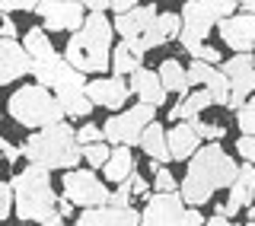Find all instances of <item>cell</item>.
Instances as JSON below:
<instances>
[{"instance_id": "obj_1", "label": "cell", "mask_w": 255, "mask_h": 226, "mask_svg": "<svg viewBox=\"0 0 255 226\" xmlns=\"http://www.w3.org/2000/svg\"><path fill=\"white\" fill-rule=\"evenodd\" d=\"M236 159L230 156L220 143H204L198 147V153L188 159V172L179 185V198L185 207H201L207 204L217 191L230 188L236 182Z\"/></svg>"}, {"instance_id": "obj_2", "label": "cell", "mask_w": 255, "mask_h": 226, "mask_svg": "<svg viewBox=\"0 0 255 226\" xmlns=\"http://www.w3.org/2000/svg\"><path fill=\"white\" fill-rule=\"evenodd\" d=\"M112 38H115V29L102 13H86L83 26H80L70 42L64 45L61 58L77 70V74H102L109 70L112 61Z\"/></svg>"}, {"instance_id": "obj_3", "label": "cell", "mask_w": 255, "mask_h": 226, "mask_svg": "<svg viewBox=\"0 0 255 226\" xmlns=\"http://www.w3.org/2000/svg\"><path fill=\"white\" fill-rule=\"evenodd\" d=\"M19 153L26 156L29 166H38V169H45V172H51V169H67L70 172V169H77V163L83 159V153L77 147V137H74V127H70L67 121L35 131L19 147Z\"/></svg>"}, {"instance_id": "obj_4", "label": "cell", "mask_w": 255, "mask_h": 226, "mask_svg": "<svg viewBox=\"0 0 255 226\" xmlns=\"http://www.w3.org/2000/svg\"><path fill=\"white\" fill-rule=\"evenodd\" d=\"M13 211L22 223H42L58 211V195L51 188V172L38 166H26L10 179Z\"/></svg>"}, {"instance_id": "obj_5", "label": "cell", "mask_w": 255, "mask_h": 226, "mask_svg": "<svg viewBox=\"0 0 255 226\" xmlns=\"http://www.w3.org/2000/svg\"><path fill=\"white\" fill-rule=\"evenodd\" d=\"M6 115L19 127H29V131H42V127H51L64 121V112L58 106V99L51 96V90H42L35 83L19 86L6 99Z\"/></svg>"}, {"instance_id": "obj_6", "label": "cell", "mask_w": 255, "mask_h": 226, "mask_svg": "<svg viewBox=\"0 0 255 226\" xmlns=\"http://www.w3.org/2000/svg\"><path fill=\"white\" fill-rule=\"evenodd\" d=\"M233 0H188L185 6H182V38H191V42H207V35H211V29L217 26L220 19H227V16L236 13Z\"/></svg>"}, {"instance_id": "obj_7", "label": "cell", "mask_w": 255, "mask_h": 226, "mask_svg": "<svg viewBox=\"0 0 255 226\" xmlns=\"http://www.w3.org/2000/svg\"><path fill=\"white\" fill-rule=\"evenodd\" d=\"M153 121H156V109L137 102V106H131L128 112H118V115H112L102 124V140L112 143V147H137L140 134Z\"/></svg>"}, {"instance_id": "obj_8", "label": "cell", "mask_w": 255, "mask_h": 226, "mask_svg": "<svg viewBox=\"0 0 255 226\" xmlns=\"http://www.w3.org/2000/svg\"><path fill=\"white\" fill-rule=\"evenodd\" d=\"M64 201H67L70 207H83V211H90V207H106L112 191L96 179L93 169H70V172H64Z\"/></svg>"}, {"instance_id": "obj_9", "label": "cell", "mask_w": 255, "mask_h": 226, "mask_svg": "<svg viewBox=\"0 0 255 226\" xmlns=\"http://www.w3.org/2000/svg\"><path fill=\"white\" fill-rule=\"evenodd\" d=\"M35 13L42 19L45 32H77L86 19V6L74 3V0H48V3H35Z\"/></svg>"}, {"instance_id": "obj_10", "label": "cell", "mask_w": 255, "mask_h": 226, "mask_svg": "<svg viewBox=\"0 0 255 226\" xmlns=\"http://www.w3.org/2000/svg\"><path fill=\"white\" fill-rule=\"evenodd\" d=\"M182 214H185V204H182L179 191H172V195L153 191V195H147L137 226H182Z\"/></svg>"}, {"instance_id": "obj_11", "label": "cell", "mask_w": 255, "mask_h": 226, "mask_svg": "<svg viewBox=\"0 0 255 226\" xmlns=\"http://www.w3.org/2000/svg\"><path fill=\"white\" fill-rule=\"evenodd\" d=\"M217 35L236 54H252L255 51V16H249V13L227 16V19L217 22Z\"/></svg>"}, {"instance_id": "obj_12", "label": "cell", "mask_w": 255, "mask_h": 226, "mask_svg": "<svg viewBox=\"0 0 255 226\" xmlns=\"http://www.w3.org/2000/svg\"><path fill=\"white\" fill-rule=\"evenodd\" d=\"M83 96L93 102V109H109V112H118L125 109L128 102V83L122 77H99V80H86V90Z\"/></svg>"}, {"instance_id": "obj_13", "label": "cell", "mask_w": 255, "mask_h": 226, "mask_svg": "<svg viewBox=\"0 0 255 226\" xmlns=\"http://www.w3.org/2000/svg\"><path fill=\"white\" fill-rule=\"evenodd\" d=\"M255 166L243 163L236 172V182L230 185V201H223V204L217 207V217H227V220H233V217L243 211V207L255 204Z\"/></svg>"}, {"instance_id": "obj_14", "label": "cell", "mask_w": 255, "mask_h": 226, "mask_svg": "<svg viewBox=\"0 0 255 226\" xmlns=\"http://www.w3.org/2000/svg\"><path fill=\"white\" fill-rule=\"evenodd\" d=\"M32 70V58L16 38H0V86H10Z\"/></svg>"}, {"instance_id": "obj_15", "label": "cell", "mask_w": 255, "mask_h": 226, "mask_svg": "<svg viewBox=\"0 0 255 226\" xmlns=\"http://www.w3.org/2000/svg\"><path fill=\"white\" fill-rule=\"evenodd\" d=\"M140 223V211L134 207H90L80 211L77 226H137Z\"/></svg>"}, {"instance_id": "obj_16", "label": "cell", "mask_w": 255, "mask_h": 226, "mask_svg": "<svg viewBox=\"0 0 255 226\" xmlns=\"http://www.w3.org/2000/svg\"><path fill=\"white\" fill-rule=\"evenodd\" d=\"M179 32H182V19H179V13H156L153 26L143 32L137 42H140V48H143V54H147V51H153V48H163L166 42L179 38Z\"/></svg>"}, {"instance_id": "obj_17", "label": "cell", "mask_w": 255, "mask_h": 226, "mask_svg": "<svg viewBox=\"0 0 255 226\" xmlns=\"http://www.w3.org/2000/svg\"><path fill=\"white\" fill-rule=\"evenodd\" d=\"M156 6H134L131 13H125V16H115L112 19V29L122 35V42H131V38H140L143 32H147L150 26H153V19H156Z\"/></svg>"}, {"instance_id": "obj_18", "label": "cell", "mask_w": 255, "mask_h": 226, "mask_svg": "<svg viewBox=\"0 0 255 226\" xmlns=\"http://www.w3.org/2000/svg\"><path fill=\"white\" fill-rule=\"evenodd\" d=\"M128 93L137 96L143 106H150V109L166 106V93H163V86H159L156 70H147V67L134 70V74H131V83H128Z\"/></svg>"}, {"instance_id": "obj_19", "label": "cell", "mask_w": 255, "mask_h": 226, "mask_svg": "<svg viewBox=\"0 0 255 226\" xmlns=\"http://www.w3.org/2000/svg\"><path fill=\"white\" fill-rule=\"evenodd\" d=\"M166 147H169V159H191L201 147V140L195 137L188 121H179V124H172L169 131H166Z\"/></svg>"}, {"instance_id": "obj_20", "label": "cell", "mask_w": 255, "mask_h": 226, "mask_svg": "<svg viewBox=\"0 0 255 226\" xmlns=\"http://www.w3.org/2000/svg\"><path fill=\"white\" fill-rule=\"evenodd\" d=\"M134 172H137V163H134L131 147H112L106 166H102V175H106L109 182H118V185H122V182L131 179Z\"/></svg>"}, {"instance_id": "obj_21", "label": "cell", "mask_w": 255, "mask_h": 226, "mask_svg": "<svg viewBox=\"0 0 255 226\" xmlns=\"http://www.w3.org/2000/svg\"><path fill=\"white\" fill-rule=\"evenodd\" d=\"M67 70H70V64L64 61L61 54H51V58H45V61H32L29 74L35 77V86H42V90H54Z\"/></svg>"}, {"instance_id": "obj_22", "label": "cell", "mask_w": 255, "mask_h": 226, "mask_svg": "<svg viewBox=\"0 0 255 226\" xmlns=\"http://www.w3.org/2000/svg\"><path fill=\"white\" fill-rule=\"evenodd\" d=\"M137 147L150 156V163L153 166H166L169 163V147H166V127L153 121V124H147V131L140 134V143Z\"/></svg>"}, {"instance_id": "obj_23", "label": "cell", "mask_w": 255, "mask_h": 226, "mask_svg": "<svg viewBox=\"0 0 255 226\" xmlns=\"http://www.w3.org/2000/svg\"><path fill=\"white\" fill-rule=\"evenodd\" d=\"M156 77H159V86H163V93L169 96H188V77H185V64H179L175 58H166L163 64L156 67Z\"/></svg>"}, {"instance_id": "obj_24", "label": "cell", "mask_w": 255, "mask_h": 226, "mask_svg": "<svg viewBox=\"0 0 255 226\" xmlns=\"http://www.w3.org/2000/svg\"><path fill=\"white\" fill-rule=\"evenodd\" d=\"M207 106H214L211 96H207L204 90H195V93H188L185 99L179 102V106L169 109V121H175V124H179V121H195Z\"/></svg>"}, {"instance_id": "obj_25", "label": "cell", "mask_w": 255, "mask_h": 226, "mask_svg": "<svg viewBox=\"0 0 255 226\" xmlns=\"http://www.w3.org/2000/svg\"><path fill=\"white\" fill-rule=\"evenodd\" d=\"M19 45H22V51H26L32 61H45V58H51V54H58V51H54V45H51V38H48V32L42 26L26 29V35H22Z\"/></svg>"}, {"instance_id": "obj_26", "label": "cell", "mask_w": 255, "mask_h": 226, "mask_svg": "<svg viewBox=\"0 0 255 226\" xmlns=\"http://www.w3.org/2000/svg\"><path fill=\"white\" fill-rule=\"evenodd\" d=\"M143 58L140 54H134L131 48H128V42H122V45H112V61H109V67L115 70V77H128V74H134V70H140L143 64H140Z\"/></svg>"}, {"instance_id": "obj_27", "label": "cell", "mask_w": 255, "mask_h": 226, "mask_svg": "<svg viewBox=\"0 0 255 226\" xmlns=\"http://www.w3.org/2000/svg\"><path fill=\"white\" fill-rule=\"evenodd\" d=\"M54 99H58L64 118H86L93 112V102L86 99L83 93H61V96H54Z\"/></svg>"}, {"instance_id": "obj_28", "label": "cell", "mask_w": 255, "mask_h": 226, "mask_svg": "<svg viewBox=\"0 0 255 226\" xmlns=\"http://www.w3.org/2000/svg\"><path fill=\"white\" fill-rule=\"evenodd\" d=\"M201 90H204L207 96H211V102H214V106H227V102H230V80L223 77L217 67H214L211 74H207V80H204V86H201Z\"/></svg>"}, {"instance_id": "obj_29", "label": "cell", "mask_w": 255, "mask_h": 226, "mask_svg": "<svg viewBox=\"0 0 255 226\" xmlns=\"http://www.w3.org/2000/svg\"><path fill=\"white\" fill-rule=\"evenodd\" d=\"M179 45L185 48L195 61H201V64H211V67H217V64H220V51H217V48H211V45H204V42H191V38H182L179 35Z\"/></svg>"}, {"instance_id": "obj_30", "label": "cell", "mask_w": 255, "mask_h": 226, "mask_svg": "<svg viewBox=\"0 0 255 226\" xmlns=\"http://www.w3.org/2000/svg\"><path fill=\"white\" fill-rule=\"evenodd\" d=\"M246 70H255V58H252V54H233L230 61H220V74L227 80L246 74Z\"/></svg>"}, {"instance_id": "obj_31", "label": "cell", "mask_w": 255, "mask_h": 226, "mask_svg": "<svg viewBox=\"0 0 255 226\" xmlns=\"http://www.w3.org/2000/svg\"><path fill=\"white\" fill-rule=\"evenodd\" d=\"M236 124L243 131V137H255V96H249L243 102V109L236 112Z\"/></svg>"}, {"instance_id": "obj_32", "label": "cell", "mask_w": 255, "mask_h": 226, "mask_svg": "<svg viewBox=\"0 0 255 226\" xmlns=\"http://www.w3.org/2000/svg\"><path fill=\"white\" fill-rule=\"evenodd\" d=\"M188 124H191V131H195V137H198V140H207V143H217L220 140V137L223 134H227V131H223V124H211V121H188Z\"/></svg>"}, {"instance_id": "obj_33", "label": "cell", "mask_w": 255, "mask_h": 226, "mask_svg": "<svg viewBox=\"0 0 255 226\" xmlns=\"http://www.w3.org/2000/svg\"><path fill=\"white\" fill-rule=\"evenodd\" d=\"M80 153H83V159L93 169H102V166H106V159H109V153H112V147L102 140V143H93V147H80Z\"/></svg>"}, {"instance_id": "obj_34", "label": "cell", "mask_w": 255, "mask_h": 226, "mask_svg": "<svg viewBox=\"0 0 255 226\" xmlns=\"http://www.w3.org/2000/svg\"><path fill=\"white\" fill-rule=\"evenodd\" d=\"M153 172H156V179H153L156 195H172V191H175V175H172L166 166H156Z\"/></svg>"}, {"instance_id": "obj_35", "label": "cell", "mask_w": 255, "mask_h": 226, "mask_svg": "<svg viewBox=\"0 0 255 226\" xmlns=\"http://www.w3.org/2000/svg\"><path fill=\"white\" fill-rule=\"evenodd\" d=\"M77 147H93V143H102V127L99 124H83L80 131H74Z\"/></svg>"}, {"instance_id": "obj_36", "label": "cell", "mask_w": 255, "mask_h": 226, "mask_svg": "<svg viewBox=\"0 0 255 226\" xmlns=\"http://www.w3.org/2000/svg\"><path fill=\"white\" fill-rule=\"evenodd\" d=\"M211 64H201V61H191V67H185V77H188V86H204L207 74H211Z\"/></svg>"}, {"instance_id": "obj_37", "label": "cell", "mask_w": 255, "mask_h": 226, "mask_svg": "<svg viewBox=\"0 0 255 226\" xmlns=\"http://www.w3.org/2000/svg\"><path fill=\"white\" fill-rule=\"evenodd\" d=\"M10 214H13V188H10V182L0 179V223Z\"/></svg>"}, {"instance_id": "obj_38", "label": "cell", "mask_w": 255, "mask_h": 226, "mask_svg": "<svg viewBox=\"0 0 255 226\" xmlns=\"http://www.w3.org/2000/svg\"><path fill=\"white\" fill-rule=\"evenodd\" d=\"M131 185L122 182L118 185V191H112V198H109V207H131Z\"/></svg>"}, {"instance_id": "obj_39", "label": "cell", "mask_w": 255, "mask_h": 226, "mask_svg": "<svg viewBox=\"0 0 255 226\" xmlns=\"http://www.w3.org/2000/svg\"><path fill=\"white\" fill-rule=\"evenodd\" d=\"M236 153L249 166H255V137H239V140H236Z\"/></svg>"}, {"instance_id": "obj_40", "label": "cell", "mask_w": 255, "mask_h": 226, "mask_svg": "<svg viewBox=\"0 0 255 226\" xmlns=\"http://www.w3.org/2000/svg\"><path fill=\"white\" fill-rule=\"evenodd\" d=\"M0 156H3L6 163L13 166V163H19V156H22V153H19V147H16V143H10L3 134H0Z\"/></svg>"}, {"instance_id": "obj_41", "label": "cell", "mask_w": 255, "mask_h": 226, "mask_svg": "<svg viewBox=\"0 0 255 226\" xmlns=\"http://www.w3.org/2000/svg\"><path fill=\"white\" fill-rule=\"evenodd\" d=\"M182 226H204V214L198 211V207H185V214H182Z\"/></svg>"}, {"instance_id": "obj_42", "label": "cell", "mask_w": 255, "mask_h": 226, "mask_svg": "<svg viewBox=\"0 0 255 226\" xmlns=\"http://www.w3.org/2000/svg\"><path fill=\"white\" fill-rule=\"evenodd\" d=\"M128 185H131V195H147V191H150L147 179H143V175H137V172H134L131 179H128Z\"/></svg>"}, {"instance_id": "obj_43", "label": "cell", "mask_w": 255, "mask_h": 226, "mask_svg": "<svg viewBox=\"0 0 255 226\" xmlns=\"http://www.w3.org/2000/svg\"><path fill=\"white\" fill-rule=\"evenodd\" d=\"M134 6H137L134 0H112V3H109V10L115 13V16H125V13H131Z\"/></svg>"}, {"instance_id": "obj_44", "label": "cell", "mask_w": 255, "mask_h": 226, "mask_svg": "<svg viewBox=\"0 0 255 226\" xmlns=\"http://www.w3.org/2000/svg\"><path fill=\"white\" fill-rule=\"evenodd\" d=\"M16 35H19L16 22L10 19V16H3V19H0V38H16Z\"/></svg>"}, {"instance_id": "obj_45", "label": "cell", "mask_w": 255, "mask_h": 226, "mask_svg": "<svg viewBox=\"0 0 255 226\" xmlns=\"http://www.w3.org/2000/svg\"><path fill=\"white\" fill-rule=\"evenodd\" d=\"M204 226H236V223H233V220H227V217H217V214H214L211 220H204Z\"/></svg>"}, {"instance_id": "obj_46", "label": "cell", "mask_w": 255, "mask_h": 226, "mask_svg": "<svg viewBox=\"0 0 255 226\" xmlns=\"http://www.w3.org/2000/svg\"><path fill=\"white\" fill-rule=\"evenodd\" d=\"M38 226H67V220H64L61 214H51V217H48V220H42Z\"/></svg>"}, {"instance_id": "obj_47", "label": "cell", "mask_w": 255, "mask_h": 226, "mask_svg": "<svg viewBox=\"0 0 255 226\" xmlns=\"http://www.w3.org/2000/svg\"><path fill=\"white\" fill-rule=\"evenodd\" d=\"M70 211H74V207H70V204H67L64 198H58V211H54V214H61L64 220H67V214H70Z\"/></svg>"}, {"instance_id": "obj_48", "label": "cell", "mask_w": 255, "mask_h": 226, "mask_svg": "<svg viewBox=\"0 0 255 226\" xmlns=\"http://www.w3.org/2000/svg\"><path fill=\"white\" fill-rule=\"evenodd\" d=\"M249 223H255V204H249Z\"/></svg>"}, {"instance_id": "obj_49", "label": "cell", "mask_w": 255, "mask_h": 226, "mask_svg": "<svg viewBox=\"0 0 255 226\" xmlns=\"http://www.w3.org/2000/svg\"><path fill=\"white\" fill-rule=\"evenodd\" d=\"M22 226H29V223H22Z\"/></svg>"}, {"instance_id": "obj_50", "label": "cell", "mask_w": 255, "mask_h": 226, "mask_svg": "<svg viewBox=\"0 0 255 226\" xmlns=\"http://www.w3.org/2000/svg\"><path fill=\"white\" fill-rule=\"evenodd\" d=\"M249 226H255V223H249Z\"/></svg>"}, {"instance_id": "obj_51", "label": "cell", "mask_w": 255, "mask_h": 226, "mask_svg": "<svg viewBox=\"0 0 255 226\" xmlns=\"http://www.w3.org/2000/svg\"><path fill=\"white\" fill-rule=\"evenodd\" d=\"M0 19H3V16H0Z\"/></svg>"}, {"instance_id": "obj_52", "label": "cell", "mask_w": 255, "mask_h": 226, "mask_svg": "<svg viewBox=\"0 0 255 226\" xmlns=\"http://www.w3.org/2000/svg\"><path fill=\"white\" fill-rule=\"evenodd\" d=\"M252 198H255V195H252Z\"/></svg>"}]
</instances>
